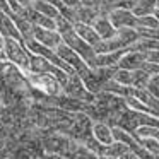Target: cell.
<instances>
[{"mask_svg": "<svg viewBox=\"0 0 159 159\" xmlns=\"http://www.w3.org/2000/svg\"><path fill=\"white\" fill-rule=\"evenodd\" d=\"M74 29H75V33L84 39V41L89 43V45H93V46L98 45V43L101 41L99 34H98L96 29L93 28V24H86V22H74Z\"/></svg>", "mask_w": 159, "mask_h": 159, "instance_id": "cell-6", "label": "cell"}, {"mask_svg": "<svg viewBox=\"0 0 159 159\" xmlns=\"http://www.w3.org/2000/svg\"><path fill=\"white\" fill-rule=\"evenodd\" d=\"M139 144L144 145L151 154H154V156L159 154V139L157 137H144L139 140Z\"/></svg>", "mask_w": 159, "mask_h": 159, "instance_id": "cell-12", "label": "cell"}, {"mask_svg": "<svg viewBox=\"0 0 159 159\" xmlns=\"http://www.w3.org/2000/svg\"><path fill=\"white\" fill-rule=\"evenodd\" d=\"M156 7H157V9H159V0H157V4H156Z\"/></svg>", "mask_w": 159, "mask_h": 159, "instance_id": "cell-19", "label": "cell"}, {"mask_svg": "<svg viewBox=\"0 0 159 159\" xmlns=\"http://www.w3.org/2000/svg\"><path fill=\"white\" fill-rule=\"evenodd\" d=\"M93 137L98 142H101L103 145H110L115 140L111 127L106 121H93Z\"/></svg>", "mask_w": 159, "mask_h": 159, "instance_id": "cell-5", "label": "cell"}, {"mask_svg": "<svg viewBox=\"0 0 159 159\" xmlns=\"http://www.w3.org/2000/svg\"><path fill=\"white\" fill-rule=\"evenodd\" d=\"M128 151V145L123 144V142L120 140H113L110 145H106V151H104V154L106 156H113V157H120L123 152Z\"/></svg>", "mask_w": 159, "mask_h": 159, "instance_id": "cell-10", "label": "cell"}, {"mask_svg": "<svg viewBox=\"0 0 159 159\" xmlns=\"http://www.w3.org/2000/svg\"><path fill=\"white\" fill-rule=\"evenodd\" d=\"M156 159H159V154H157V156H156Z\"/></svg>", "mask_w": 159, "mask_h": 159, "instance_id": "cell-20", "label": "cell"}, {"mask_svg": "<svg viewBox=\"0 0 159 159\" xmlns=\"http://www.w3.org/2000/svg\"><path fill=\"white\" fill-rule=\"evenodd\" d=\"M98 159H118V157H113V156H106V154H103V156H99Z\"/></svg>", "mask_w": 159, "mask_h": 159, "instance_id": "cell-17", "label": "cell"}, {"mask_svg": "<svg viewBox=\"0 0 159 159\" xmlns=\"http://www.w3.org/2000/svg\"><path fill=\"white\" fill-rule=\"evenodd\" d=\"M111 79L116 80L118 84H121V86H132V70L116 67V70H115V74H113Z\"/></svg>", "mask_w": 159, "mask_h": 159, "instance_id": "cell-11", "label": "cell"}, {"mask_svg": "<svg viewBox=\"0 0 159 159\" xmlns=\"http://www.w3.org/2000/svg\"><path fill=\"white\" fill-rule=\"evenodd\" d=\"M151 75L152 74L147 72L144 67L137 69V70H132V87H135V89H145Z\"/></svg>", "mask_w": 159, "mask_h": 159, "instance_id": "cell-7", "label": "cell"}, {"mask_svg": "<svg viewBox=\"0 0 159 159\" xmlns=\"http://www.w3.org/2000/svg\"><path fill=\"white\" fill-rule=\"evenodd\" d=\"M145 62H147V58H145V52H139V50L130 48L128 52L123 53V57L120 58V62H118L116 67H120V69H127V70H137V69H142Z\"/></svg>", "mask_w": 159, "mask_h": 159, "instance_id": "cell-2", "label": "cell"}, {"mask_svg": "<svg viewBox=\"0 0 159 159\" xmlns=\"http://www.w3.org/2000/svg\"><path fill=\"white\" fill-rule=\"evenodd\" d=\"M145 58H147V62L159 63V50H151V52H145Z\"/></svg>", "mask_w": 159, "mask_h": 159, "instance_id": "cell-16", "label": "cell"}, {"mask_svg": "<svg viewBox=\"0 0 159 159\" xmlns=\"http://www.w3.org/2000/svg\"><path fill=\"white\" fill-rule=\"evenodd\" d=\"M34 11H38L39 14L46 16V17H52V19H57L60 16L58 9H57L52 2H48V0H36L34 2Z\"/></svg>", "mask_w": 159, "mask_h": 159, "instance_id": "cell-8", "label": "cell"}, {"mask_svg": "<svg viewBox=\"0 0 159 159\" xmlns=\"http://www.w3.org/2000/svg\"><path fill=\"white\" fill-rule=\"evenodd\" d=\"M108 17H110L111 24L115 26L116 29L120 28H135L137 26V16L134 14L128 9H113V11L108 12Z\"/></svg>", "mask_w": 159, "mask_h": 159, "instance_id": "cell-1", "label": "cell"}, {"mask_svg": "<svg viewBox=\"0 0 159 159\" xmlns=\"http://www.w3.org/2000/svg\"><path fill=\"white\" fill-rule=\"evenodd\" d=\"M137 26H144V28H159V21L154 17V14H149V16L137 17Z\"/></svg>", "mask_w": 159, "mask_h": 159, "instance_id": "cell-14", "label": "cell"}, {"mask_svg": "<svg viewBox=\"0 0 159 159\" xmlns=\"http://www.w3.org/2000/svg\"><path fill=\"white\" fill-rule=\"evenodd\" d=\"M145 89L149 91V93L152 94V96L159 98V74H152L151 79H149L147 82V87Z\"/></svg>", "mask_w": 159, "mask_h": 159, "instance_id": "cell-15", "label": "cell"}, {"mask_svg": "<svg viewBox=\"0 0 159 159\" xmlns=\"http://www.w3.org/2000/svg\"><path fill=\"white\" fill-rule=\"evenodd\" d=\"M152 14H154V17L157 19V21H159V9H157V7L154 9V12H152Z\"/></svg>", "mask_w": 159, "mask_h": 159, "instance_id": "cell-18", "label": "cell"}, {"mask_svg": "<svg viewBox=\"0 0 159 159\" xmlns=\"http://www.w3.org/2000/svg\"><path fill=\"white\" fill-rule=\"evenodd\" d=\"M34 33H36V39H38L39 43H43L45 46H50V48L58 46L60 41H62L60 33L53 31V29H46V28H41V26H36Z\"/></svg>", "mask_w": 159, "mask_h": 159, "instance_id": "cell-4", "label": "cell"}, {"mask_svg": "<svg viewBox=\"0 0 159 159\" xmlns=\"http://www.w3.org/2000/svg\"><path fill=\"white\" fill-rule=\"evenodd\" d=\"M93 28L96 29V33L99 34L101 39H110L116 34V28L111 24L110 17L106 14H99L96 17V21L93 22Z\"/></svg>", "mask_w": 159, "mask_h": 159, "instance_id": "cell-3", "label": "cell"}, {"mask_svg": "<svg viewBox=\"0 0 159 159\" xmlns=\"http://www.w3.org/2000/svg\"><path fill=\"white\" fill-rule=\"evenodd\" d=\"M135 31L140 38L149 39H159V28H144V26H135Z\"/></svg>", "mask_w": 159, "mask_h": 159, "instance_id": "cell-13", "label": "cell"}, {"mask_svg": "<svg viewBox=\"0 0 159 159\" xmlns=\"http://www.w3.org/2000/svg\"><path fill=\"white\" fill-rule=\"evenodd\" d=\"M156 4H157V0H137V4H135L134 9H132V12H134L137 17L149 16V14L154 12Z\"/></svg>", "mask_w": 159, "mask_h": 159, "instance_id": "cell-9", "label": "cell"}]
</instances>
